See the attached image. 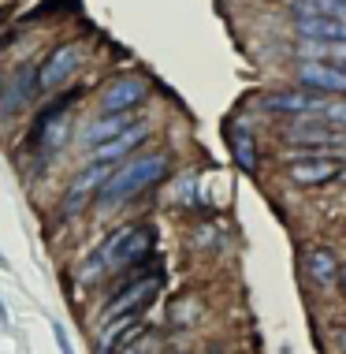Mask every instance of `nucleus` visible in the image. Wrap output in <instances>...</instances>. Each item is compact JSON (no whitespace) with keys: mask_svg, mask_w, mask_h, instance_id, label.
Instances as JSON below:
<instances>
[{"mask_svg":"<svg viewBox=\"0 0 346 354\" xmlns=\"http://www.w3.org/2000/svg\"><path fill=\"white\" fill-rule=\"evenodd\" d=\"M153 243H157V232H153L149 224L115 227L108 239H101V246H93V250L86 254V261L79 269V280L82 283H97L112 272H123V269H134V265L149 261Z\"/></svg>","mask_w":346,"mask_h":354,"instance_id":"1","label":"nucleus"},{"mask_svg":"<svg viewBox=\"0 0 346 354\" xmlns=\"http://www.w3.org/2000/svg\"><path fill=\"white\" fill-rule=\"evenodd\" d=\"M168 168H171L168 149H149V153H138V157H127V160H119V168H112V176L101 183L97 198L104 205L131 202V198L146 194L149 187H157L168 176Z\"/></svg>","mask_w":346,"mask_h":354,"instance_id":"2","label":"nucleus"},{"mask_svg":"<svg viewBox=\"0 0 346 354\" xmlns=\"http://www.w3.org/2000/svg\"><path fill=\"white\" fill-rule=\"evenodd\" d=\"M160 287H164V265H160L157 257L134 265L131 276H127V283H123L119 291L112 295V302L101 310V321H112V317H142V313L153 306V299L160 295Z\"/></svg>","mask_w":346,"mask_h":354,"instance_id":"3","label":"nucleus"},{"mask_svg":"<svg viewBox=\"0 0 346 354\" xmlns=\"http://www.w3.org/2000/svg\"><path fill=\"white\" fill-rule=\"evenodd\" d=\"M112 168L115 165H104V160H90L79 176L67 183V190H64V198H60V205H56V213H60L64 220H71V216H82L86 213V205L97 198V190H101V183L112 176Z\"/></svg>","mask_w":346,"mask_h":354,"instance_id":"4","label":"nucleus"},{"mask_svg":"<svg viewBox=\"0 0 346 354\" xmlns=\"http://www.w3.org/2000/svg\"><path fill=\"white\" fill-rule=\"evenodd\" d=\"M283 142H291L298 149H324L331 157H339V149H346V131L324 123L320 116L309 120V116H298L294 123L283 127Z\"/></svg>","mask_w":346,"mask_h":354,"instance_id":"5","label":"nucleus"},{"mask_svg":"<svg viewBox=\"0 0 346 354\" xmlns=\"http://www.w3.org/2000/svg\"><path fill=\"white\" fill-rule=\"evenodd\" d=\"M82 45L79 41H64L37 64V93H56L67 79H75V71L82 68Z\"/></svg>","mask_w":346,"mask_h":354,"instance_id":"6","label":"nucleus"},{"mask_svg":"<svg viewBox=\"0 0 346 354\" xmlns=\"http://www.w3.org/2000/svg\"><path fill=\"white\" fill-rule=\"evenodd\" d=\"M265 112H272V116H320V109L328 104V97L316 90H302V86H294V90H272V93H261L257 97Z\"/></svg>","mask_w":346,"mask_h":354,"instance_id":"7","label":"nucleus"},{"mask_svg":"<svg viewBox=\"0 0 346 354\" xmlns=\"http://www.w3.org/2000/svg\"><path fill=\"white\" fill-rule=\"evenodd\" d=\"M294 82L302 90H316L324 97H346V68L328 60H298Z\"/></svg>","mask_w":346,"mask_h":354,"instance_id":"8","label":"nucleus"},{"mask_svg":"<svg viewBox=\"0 0 346 354\" xmlns=\"http://www.w3.org/2000/svg\"><path fill=\"white\" fill-rule=\"evenodd\" d=\"M153 135V127L146 120H134L131 127H123L119 135H112V138H104L97 142V146L90 149V160H104V165H119V160H127L131 153H138L142 146L149 142Z\"/></svg>","mask_w":346,"mask_h":354,"instance_id":"9","label":"nucleus"},{"mask_svg":"<svg viewBox=\"0 0 346 354\" xmlns=\"http://www.w3.org/2000/svg\"><path fill=\"white\" fill-rule=\"evenodd\" d=\"M149 82L142 75H119L101 90V112H134L138 104H146Z\"/></svg>","mask_w":346,"mask_h":354,"instance_id":"10","label":"nucleus"},{"mask_svg":"<svg viewBox=\"0 0 346 354\" xmlns=\"http://www.w3.org/2000/svg\"><path fill=\"white\" fill-rule=\"evenodd\" d=\"M339 168H343V160L328 157V153H320V157H302V160H291V165H287V183H294V187H328V183H335Z\"/></svg>","mask_w":346,"mask_h":354,"instance_id":"11","label":"nucleus"},{"mask_svg":"<svg viewBox=\"0 0 346 354\" xmlns=\"http://www.w3.org/2000/svg\"><path fill=\"white\" fill-rule=\"evenodd\" d=\"M34 97H37V64L26 60L23 68L12 75V82L0 86V112H4V116H19Z\"/></svg>","mask_w":346,"mask_h":354,"instance_id":"12","label":"nucleus"},{"mask_svg":"<svg viewBox=\"0 0 346 354\" xmlns=\"http://www.w3.org/2000/svg\"><path fill=\"white\" fill-rule=\"evenodd\" d=\"M227 146H231L235 165L242 168L246 176H257V168H261V153H257L253 131H249L242 120H231V123H227Z\"/></svg>","mask_w":346,"mask_h":354,"instance_id":"13","label":"nucleus"},{"mask_svg":"<svg viewBox=\"0 0 346 354\" xmlns=\"http://www.w3.org/2000/svg\"><path fill=\"white\" fill-rule=\"evenodd\" d=\"M142 332H146V321H142V317H112V321H104V328H101V354L127 351Z\"/></svg>","mask_w":346,"mask_h":354,"instance_id":"14","label":"nucleus"},{"mask_svg":"<svg viewBox=\"0 0 346 354\" xmlns=\"http://www.w3.org/2000/svg\"><path fill=\"white\" fill-rule=\"evenodd\" d=\"M298 41H339L346 45V19H294Z\"/></svg>","mask_w":346,"mask_h":354,"instance_id":"15","label":"nucleus"},{"mask_svg":"<svg viewBox=\"0 0 346 354\" xmlns=\"http://www.w3.org/2000/svg\"><path fill=\"white\" fill-rule=\"evenodd\" d=\"M305 272H309V280L320 283V287L335 283V276H339V257H335L331 246H309V250H305Z\"/></svg>","mask_w":346,"mask_h":354,"instance_id":"16","label":"nucleus"},{"mask_svg":"<svg viewBox=\"0 0 346 354\" xmlns=\"http://www.w3.org/2000/svg\"><path fill=\"white\" fill-rule=\"evenodd\" d=\"M291 19H346V0H291Z\"/></svg>","mask_w":346,"mask_h":354,"instance_id":"17","label":"nucleus"},{"mask_svg":"<svg viewBox=\"0 0 346 354\" xmlns=\"http://www.w3.org/2000/svg\"><path fill=\"white\" fill-rule=\"evenodd\" d=\"M131 123H134V112H101V116L86 127V142H90V146H97V142L119 135L123 127H131Z\"/></svg>","mask_w":346,"mask_h":354,"instance_id":"18","label":"nucleus"},{"mask_svg":"<svg viewBox=\"0 0 346 354\" xmlns=\"http://www.w3.org/2000/svg\"><path fill=\"white\" fill-rule=\"evenodd\" d=\"M320 120L331 123V127L346 131V97H328V104L320 109Z\"/></svg>","mask_w":346,"mask_h":354,"instance_id":"19","label":"nucleus"},{"mask_svg":"<svg viewBox=\"0 0 346 354\" xmlns=\"http://www.w3.org/2000/svg\"><path fill=\"white\" fill-rule=\"evenodd\" d=\"M153 351H157V336H153V332L146 328V332H142L138 339L131 343L127 351H119V354H153Z\"/></svg>","mask_w":346,"mask_h":354,"instance_id":"20","label":"nucleus"},{"mask_svg":"<svg viewBox=\"0 0 346 354\" xmlns=\"http://www.w3.org/2000/svg\"><path fill=\"white\" fill-rule=\"evenodd\" d=\"M52 336H56V343H60V354H75L71 339H67V332H64V324H52Z\"/></svg>","mask_w":346,"mask_h":354,"instance_id":"21","label":"nucleus"},{"mask_svg":"<svg viewBox=\"0 0 346 354\" xmlns=\"http://www.w3.org/2000/svg\"><path fill=\"white\" fill-rule=\"evenodd\" d=\"M335 283H339V291L346 295V265H339V276H335Z\"/></svg>","mask_w":346,"mask_h":354,"instance_id":"22","label":"nucleus"},{"mask_svg":"<svg viewBox=\"0 0 346 354\" xmlns=\"http://www.w3.org/2000/svg\"><path fill=\"white\" fill-rule=\"evenodd\" d=\"M335 339H339V351L346 354V324H343V328H339V336H335Z\"/></svg>","mask_w":346,"mask_h":354,"instance_id":"23","label":"nucleus"},{"mask_svg":"<svg viewBox=\"0 0 346 354\" xmlns=\"http://www.w3.org/2000/svg\"><path fill=\"white\" fill-rule=\"evenodd\" d=\"M335 183H343V187H346V160H343V168H339V176H335Z\"/></svg>","mask_w":346,"mask_h":354,"instance_id":"24","label":"nucleus"},{"mask_svg":"<svg viewBox=\"0 0 346 354\" xmlns=\"http://www.w3.org/2000/svg\"><path fill=\"white\" fill-rule=\"evenodd\" d=\"M339 160H346V149H339Z\"/></svg>","mask_w":346,"mask_h":354,"instance_id":"25","label":"nucleus"},{"mask_svg":"<svg viewBox=\"0 0 346 354\" xmlns=\"http://www.w3.org/2000/svg\"><path fill=\"white\" fill-rule=\"evenodd\" d=\"M0 86H4V79H0Z\"/></svg>","mask_w":346,"mask_h":354,"instance_id":"26","label":"nucleus"}]
</instances>
